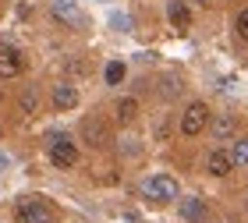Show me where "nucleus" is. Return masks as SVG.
I'll list each match as a JSON object with an SVG mask.
<instances>
[{"label":"nucleus","instance_id":"obj_6","mask_svg":"<svg viewBox=\"0 0 248 223\" xmlns=\"http://www.w3.org/2000/svg\"><path fill=\"white\" fill-rule=\"evenodd\" d=\"M53 106H57V110H75L78 106V89L67 85V82L53 85Z\"/></svg>","mask_w":248,"mask_h":223},{"label":"nucleus","instance_id":"obj_5","mask_svg":"<svg viewBox=\"0 0 248 223\" xmlns=\"http://www.w3.org/2000/svg\"><path fill=\"white\" fill-rule=\"evenodd\" d=\"M25 60H21V50L15 46H0V78H18Z\"/></svg>","mask_w":248,"mask_h":223},{"label":"nucleus","instance_id":"obj_8","mask_svg":"<svg viewBox=\"0 0 248 223\" xmlns=\"http://www.w3.org/2000/svg\"><path fill=\"white\" fill-rule=\"evenodd\" d=\"M53 15L61 21H71V25H82V11L75 7V0H53Z\"/></svg>","mask_w":248,"mask_h":223},{"label":"nucleus","instance_id":"obj_10","mask_svg":"<svg viewBox=\"0 0 248 223\" xmlns=\"http://www.w3.org/2000/svg\"><path fill=\"white\" fill-rule=\"evenodd\" d=\"M209 174H213V177H223V174H231L227 149H213V152H209Z\"/></svg>","mask_w":248,"mask_h":223},{"label":"nucleus","instance_id":"obj_13","mask_svg":"<svg viewBox=\"0 0 248 223\" xmlns=\"http://www.w3.org/2000/svg\"><path fill=\"white\" fill-rule=\"evenodd\" d=\"M135 117H139V103H135L131 96L121 99V103H117V120H121V124H131Z\"/></svg>","mask_w":248,"mask_h":223},{"label":"nucleus","instance_id":"obj_11","mask_svg":"<svg viewBox=\"0 0 248 223\" xmlns=\"http://www.w3.org/2000/svg\"><path fill=\"white\" fill-rule=\"evenodd\" d=\"M82 135H85L89 142H93V146H103V142H107V131H103V124H99L96 117H93V120H85V124H82Z\"/></svg>","mask_w":248,"mask_h":223},{"label":"nucleus","instance_id":"obj_12","mask_svg":"<svg viewBox=\"0 0 248 223\" xmlns=\"http://www.w3.org/2000/svg\"><path fill=\"white\" fill-rule=\"evenodd\" d=\"M227 160H231V166H248V138L234 142L231 152H227Z\"/></svg>","mask_w":248,"mask_h":223},{"label":"nucleus","instance_id":"obj_16","mask_svg":"<svg viewBox=\"0 0 248 223\" xmlns=\"http://www.w3.org/2000/svg\"><path fill=\"white\" fill-rule=\"evenodd\" d=\"M238 36H241V39H248V7L238 15Z\"/></svg>","mask_w":248,"mask_h":223},{"label":"nucleus","instance_id":"obj_18","mask_svg":"<svg viewBox=\"0 0 248 223\" xmlns=\"http://www.w3.org/2000/svg\"><path fill=\"white\" fill-rule=\"evenodd\" d=\"M0 99H4V96H0Z\"/></svg>","mask_w":248,"mask_h":223},{"label":"nucleus","instance_id":"obj_17","mask_svg":"<svg viewBox=\"0 0 248 223\" xmlns=\"http://www.w3.org/2000/svg\"><path fill=\"white\" fill-rule=\"evenodd\" d=\"M0 166H7V156H0Z\"/></svg>","mask_w":248,"mask_h":223},{"label":"nucleus","instance_id":"obj_7","mask_svg":"<svg viewBox=\"0 0 248 223\" xmlns=\"http://www.w3.org/2000/svg\"><path fill=\"white\" fill-rule=\"evenodd\" d=\"M181 216L188 223H202L206 220V202L202 198H181Z\"/></svg>","mask_w":248,"mask_h":223},{"label":"nucleus","instance_id":"obj_14","mask_svg":"<svg viewBox=\"0 0 248 223\" xmlns=\"http://www.w3.org/2000/svg\"><path fill=\"white\" fill-rule=\"evenodd\" d=\"M103 74H107V85H121L124 82V64L121 60H110Z\"/></svg>","mask_w":248,"mask_h":223},{"label":"nucleus","instance_id":"obj_3","mask_svg":"<svg viewBox=\"0 0 248 223\" xmlns=\"http://www.w3.org/2000/svg\"><path fill=\"white\" fill-rule=\"evenodd\" d=\"M50 160H53V166H61V170L75 166V163H78V149H75V142L67 138V135L50 138Z\"/></svg>","mask_w":248,"mask_h":223},{"label":"nucleus","instance_id":"obj_15","mask_svg":"<svg viewBox=\"0 0 248 223\" xmlns=\"http://www.w3.org/2000/svg\"><path fill=\"white\" fill-rule=\"evenodd\" d=\"M231 131H234V117H231V114H223V117L217 120V138H227Z\"/></svg>","mask_w":248,"mask_h":223},{"label":"nucleus","instance_id":"obj_9","mask_svg":"<svg viewBox=\"0 0 248 223\" xmlns=\"http://www.w3.org/2000/svg\"><path fill=\"white\" fill-rule=\"evenodd\" d=\"M167 18H170L177 29H188V25H191V11H188L185 0H170V7H167Z\"/></svg>","mask_w":248,"mask_h":223},{"label":"nucleus","instance_id":"obj_4","mask_svg":"<svg viewBox=\"0 0 248 223\" xmlns=\"http://www.w3.org/2000/svg\"><path fill=\"white\" fill-rule=\"evenodd\" d=\"M209 124V106L206 103H191L188 110H185V117H181V131L188 138H195V135H202V128Z\"/></svg>","mask_w":248,"mask_h":223},{"label":"nucleus","instance_id":"obj_1","mask_svg":"<svg viewBox=\"0 0 248 223\" xmlns=\"http://www.w3.org/2000/svg\"><path fill=\"white\" fill-rule=\"evenodd\" d=\"M57 220V213H53V206L46 202V198H21L18 202V223H53Z\"/></svg>","mask_w":248,"mask_h":223},{"label":"nucleus","instance_id":"obj_2","mask_svg":"<svg viewBox=\"0 0 248 223\" xmlns=\"http://www.w3.org/2000/svg\"><path fill=\"white\" fill-rule=\"evenodd\" d=\"M142 192H145V198H153V202H170V198H177V181L167 177V174H156L149 181H142Z\"/></svg>","mask_w":248,"mask_h":223}]
</instances>
